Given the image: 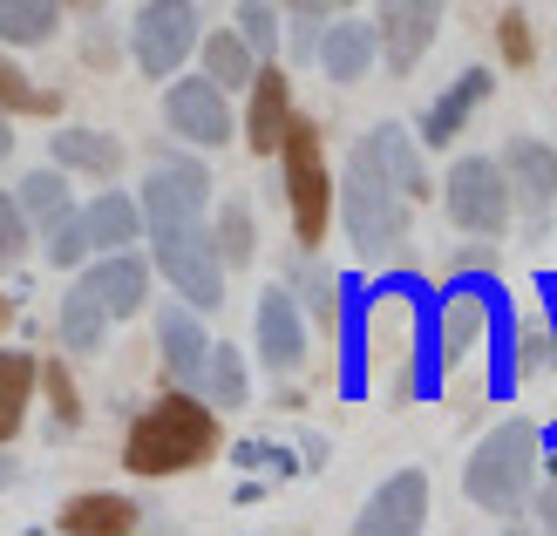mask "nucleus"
<instances>
[{
	"label": "nucleus",
	"instance_id": "nucleus-24",
	"mask_svg": "<svg viewBox=\"0 0 557 536\" xmlns=\"http://www.w3.org/2000/svg\"><path fill=\"white\" fill-rule=\"evenodd\" d=\"M54 333H62V347L69 353H96L102 347V333H109V313H102V299L89 286H75L62 299V320H54Z\"/></svg>",
	"mask_w": 557,
	"mask_h": 536
},
{
	"label": "nucleus",
	"instance_id": "nucleus-45",
	"mask_svg": "<svg viewBox=\"0 0 557 536\" xmlns=\"http://www.w3.org/2000/svg\"><path fill=\"white\" fill-rule=\"evenodd\" d=\"M8 313H14V299H0V320H8Z\"/></svg>",
	"mask_w": 557,
	"mask_h": 536
},
{
	"label": "nucleus",
	"instance_id": "nucleus-21",
	"mask_svg": "<svg viewBox=\"0 0 557 536\" xmlns=\"http://www.w3.org/2000/svg\"><path fill=\"white\" fill-rule=\"evenodd\" d=\"M82 232H89V251H123V245H136V232H144V211H136V197L102 190L96 204L82 211Z\"/></svg>",
	"mask_w": 557,
	"mask_h": 536
},
{
	"label": "nucleus",
	"instance_id": "nucleus-30",
	"mask_svg": "<svg viewBox=\"0 0 557 536\" xmlns=\"http://www.w3.org/2000/svg\"><path fill=\"white\" fill-rule=\"evenodd\" d=\"M211 245H218V259H225V265H252L259 238H252V211H245L238 197H232L225 211H218V232H211Z\"/></svg>",
	"mask_w": 557,
	"mask_h": 536
},
{
	"label": "nucleus",
	"instance_id": "nucleus-5",
	"mask_svg": "<svg viewBox=\"0 0 557 536\" xmlns=\"http://www.w3.org/2000/svg\"><path fill=\"white\" fill-rule=\"evenodd\" d=\"M278 157H286V204H293V232L299 245H320L326 238V204H333V184H326V163H320V129L293 116L286 136H278Z\"/></svg>",
	"mask_w": 557,
	"mask_h": 536
},
{
	"label": "nucleus",
	"instance_id": "nucleus-36",
	"mask_svg": "<svg viewBox=\"0 0 557 536\" xmlns=\"http://www.w3.org/2000/svg\"><path fill=\"white\" fill-rule=\"evenodd\" d=\"M21 251H27V217L14 197H0V265H14Z\"/></svg>",
	"mask_w": 557,
	"mask_h": 536
},
{
	"label": "nucleus",
	"instance_id": "nucleus-31",
	"mask_svg": "<svg viewBox=\"0 0 557 536\" xmlns=\"http://www.w3.org/2000/svg\"><path fill=\"white\" fill-rule=\"evenodd\" d=\"M41 251H48V265H82V259H89V232H82V211H62V217H54V224H41Z\"/></svg>",
	"mask_w": 557,
	"mask_h": 536
},
{
	"label": "nucleus",
	"instance_id": "nucleus-13",
	"mask_svg": "<svg viewBox=\"0 0 557 536\" xmlns=\"http://www.w3.org/2000/svg\"><path fill=\"white\" fill-rule=\"evenodd\" d=\"M368 313H374V286L368 278H341V313H333V326H341V394L347 401L368 394Z\"/></svg>",
	"mask_w": 557,
	"mask_h": 536
},
{
	"label": "nucleus",
	"instance_id": "nucleus-27",
	"mask_svg": "<svg viewBox=\"0 0 557 536\" xmlns=\"http://www.w3.org/2000/svg\"><path fill=\"white\" fill-rule=\"evenodd\" d=\"M198 387H205V401H211V408H245V360H238V347L218 340V347L205 353Z\"/></svg>",
	"mask_w": 557,
	"mask_h": 536
},
{
	"label": "nucleus",
	"instance_id": "nucleus-23",
	"mask_svg": "<svg viewBox=\"0 0 557 536\" xmlns=\"http://www.w3.org/2000/svg\"><path fill=\"white\" fill-rule=\"evenodd\" d=\"M48 150L62 171H89V177H116V163H123V144L102 129H62V136H48Z\"/></svg>",
	"mask_w": 557,
	"mask_h": 536
},
{
	"label": "nucleus",
	"instance_id": "nucleus-18",
	"mask_svg": "<svg viewBox=\"0 0 557 536\" xmlns=\"http://www.w3.org/2000/svg\"><path fill=\"white\" fill-rule=\"evenodd\" d=\"M252 109H245V144H252L259 157H272L278 150V136H286V123H293V89H286V75L278 68H252Z\"/></svg>",
	"mask_w": 557,
	"mask_h": 536
},
{
	"label": "nucleus",
	"instance_id": "nucleus-35",
	"mask_svg": "<svg viewBox=\"0 0 557 536\" xmlns=\"http://www.w3.org/2000/svg\"><path fill=\"white\" fill-rule=\"evenodd\" d=\"M41 387H48V401H54V428H62V435H69V428H82V408H75V381H69V374H62L54 360L41 366Z\"/></svg>",
	"mask_w": 557,
	"mask_h": 536
},
{
	"label": "nucleus",
	"instance_id": "nucleus-17",
	"mask_svg": "<svg viewBox=\"0 0 557 536\" xmlns=\"http://www.w3.org/2000/svg\"><path fill=\"white\" fill-rule=\"evenodd\" d=\"M82 286L102 299L109 320H129V313H144V299H150V272H144V259H129V251H109L102 265L82 272Z\"/></svg>",
	"mask_w": 557,
	"mask_h": 536
},
{
	"label": "nucleus",
	"instance_id": "nucleus-43",
	"mask_svg": "<svg viewBox=\"0 0 557 536\" xmlns=\"http://www.w3.org/2000/svg\"><path fill=\"white\" fill-rule=\"evenodd\" d=\"M8 483H14V462H8V456H0V489H8Z\"/></svg>",
	"mask_w": 557,
	"mask_h": 536
},
{
	"label": "nucleus",
	"instance_id": "nucleus-15",
	"mask_svg": "<svg viewBox=\"0 0 557 536\" xmlns=\"http://www.w3.org/2000/svg\"><path fill=\"white\" fill-rule=\"evenodd\" d=\"M490 89H496V75H490V68H462L449 89H442V96L422 109V144H435V150H442V144H456L462 123L490 102Z\"/></svg>",
	"mask_w": 557,
	"mask_h": 536
},
{
	"label": "nucleus",
	"instance_id": "nucleus-33",
	"mask_svg": "<svg viewBox=\"0 0 557 536\" xmlns=\"http://www.w3.org/2000/svg\"><path fill=\"white\" fill-rule=\"evenodd\" d=\"M0 109H41V116H54V96H41L35 82H27L8 54H0Z\"/></svg>",
	"mask_w": 557,
	"mask_h": 536
},
{
	"label": "nucleus",
	"instance_id": "nucleus-29",
	"mask_svg": "<svg viewBox=\"0 0 557 536\" xmlns=\"http://www.w3.org/2000/svg\"><path fill=\"white\" fill-rule=\"evenodd\" d=\"M14 204H21V217H35V224H54V217H62V211H69V177H62V163L27 177Z\"/></svg>",
	"mask_w": 557,
	"mask_h": 536
},
{
	"label": "nucleus",
	"instance_id": "nucleus-6",
	"mask_svg": "<svg viewBox=\"0 0 557 536\" xmlns=\"http://www.w3.org/2000/svg\"><path fill=\"white\" fill-rule=\"evenodd\" d=\"M442 197H449V217L462 224V232H476V238H496L510 224V211H517L510 177H504V163H496V157H456Z\"/></svg>",
	"mask_w": 557,
	"mask_h": 536
},
{
	"label": "nucleus",
	"instance_id": "nucleus-1",
	"mask_svg": "<svg viewBox=\"0 0 557 536\" xmlns=\"http://www.w3.org/2000/svg\"><path fill=\"white\" fill-rule=\"evenodd\" d=\"M218 448V414L211 401H190V394H163L144 414L129 421V441H123V469L129 475H184L198 469Z\"/></svg>",
	"mask_w": 557,
	"mask_h": 536
},
{
	"label": "nucleus",
	"instance_id": "nucleus-7",
	"mask_svg": "<svg viewBox=\"0 0 557 536\" xmlns=\"http://www.w3.org/2000/svg\"><path fill=\"white\" fill-rule=\"evenodd\" d=\"M129 48H136V68L150 82H171L184 68V54L198 48V8L190 0H144L129 27Z\"/></svg>",
	"mask_w": 557,
	"mask_h": 536
},
{
	"label": "nucleus",
	"instance_id": "nucleus-11",
	"mask_svg": "<svg viewBox=\"0 0 557 536\" xmlns=\"http://www.w3.org/2000/svg\"><path fill=\"white\" fill-rule=\"evenodd\" d=\"M422 523H429V475L422 469L387 475V483L360 502V516H354L360 536H414Z\"/></svg>",
	"mask_w": 557,
	"mask_h": 536
},
{
	"label": "nucleus",
	"instance_id": "nucleus-44",
	"mask_svg": "<svg viewBox=\"0 0 557 536\" xmlns=\"http://www.w3.org/2000/svg\"><path fill=\"white\" fill-rule=\"evenodd\" d=\"M537 435H544V448H557V421H550V428H537Z\"/></svg>",
	"mask_w": 557,
	"mask_h": 536
},
{
	"label": "nucleus",
	"instance_id": "nucleus-38",
	"mask_svg": "<svg viewBox=\"0 0 557 536\" xmlns=\"http://www.w3.org/2000/svg\"><path fill=\"white\" fill-rule=\"evenodd\" d=\"M238 469H278L286 475L293 462H286V448H272V441H238Z\"/></svg>",
	"mask_w": 557,
	"mask_h": 536
},
{
	"label": "nucleus",
	"instance_id": "nucleus-40",
	"mask_svg": "<svg viewBox=\"0 0 557 536\" xmlns=\"http://www.w3.org/2000/svg\"><path fill=\"white\" fill-rule=\"evenodd\" d=\"M537 523H544V529H557V462H550V489L537 496Z\"/></svg>",
	"mask_w": 557,
	"mask_h": 536
},
{
	"label": "nucleus",
	"instance_id": "nucleus-10",
	"mask_svg": "<svg viewBox=\"0 0 557 536\" xmlns=\"http://www.w3.org/2000/svg\"><path fill=\"white\" fill-rule=\"evenodd\" d=\"M163 116H171V129L184 136V144H232V102L225 89H218L211 75H190V82H171V96H163Z\"/></svg>",
	"mask_w": 557,
	"mask_h": 536
},
{
	"label": "nucleus",
	"instance_id": "nucleus-12",
	"mask_svg": "<svg viewBox=\"0 0 557 536\" xmlns=\"http://www.w3.org/2000/svg\"><path fill=\"white\" fill-rule=\"evenodd\" d=\"M496 163H504L510 197H517L523 211H531V224H544V217L557 211V150L537 144V136H510Z\"/></svg>",
	"mask_w": 557,
	"mask_h": 536
},
{
	"label": "nucleus",
	"instance_id": "nucleus-32",
	"mask_svg": "<svg viewBox=\"0 0 557 536\" xmlns=\"http://www.w3.org/2000/svg\"><path fill=\"white\" fill-rule=\"evenodd\" d=\"M238 35H245V48H252L259 62H272V48H278V14H272V0H238Z\"/></svg>",
	"mask_w": 557,
	"mask_h": 536
},
{
	"label": "nucleus",
	"instance_id": "nucleus-4",
	"mask_svg": "<svg viewBox=\"0 0 557 536\" xmlns=\"http://www.w3.org/2000/svg\"><path fill=\"white\" fill-rule=\"evenodd\" d=\"M150 238H157V265L177 286V299L198 306V313H218V306H225V259H218L205 217L198 224H163Z\"/></svg>",
	"mask_w": 557,
	"mask_h": 536
},
{
	"label": "nucleus",
	"instance_id": "nucleus-2",
	"mask_svg": "<svg viewBox=\"0 0 557 536\" xmlns=\"http://www.w3.org/2000/svg\"><path fill=\"white\" fill-rule=\"evenodd\" d=\"M544 462V435L531 421H504L476 441V456L462 462V496L490 516H523L531 510V483Z\"/></svg>",
	"mask_w": 557,
	"mask_h": 536
},
{
	"label": "nucleus",
	"instance_id": "nucleus-20",
	"mask_svg": "<svg viewBox=\"0 0 557 536\" xmlns=\"http://www.w3.org/2000/svg\"><path fill=\"white\" fill-rule=\"evenodd\" d=\"M368 150L381 157V171L395 177V190L408 197V204H422V197H429V171H422V144H414V136H408L401 123H374V129H368Z\"/></svg>",
	"mask_w": 557,
	"mask_h": 536
},
{
	"label": "nucleus",
	"instance_id": "nucleus-41",
	"mask_svg": "<svg viewBox=\"0 0 557 536\" xmlns=\"http://www.w3.org/2000/svg\"><path fill=\"white\" fill-rule=\"evenodd\" d=\"M286 8H299V14H333V8H354V0H286Z\"/></svg>",
	"mask_w": 557,
	"mask_h": 536
},
{
	"label": "nucleus",
	"instance_id": "nucleus-34",
	"mask_svg": "<svg viewBox=\"0 0 557 536\" xmlns=\"http://www.w3.org/2000/svg\"><path fill=\"white\" fill-rule=\"evenodd\" d=\"M299 292H306V313H313L320 326H333V313H341V278H326L313 265H299Z\"/></svg>",
	"mask_w": 557,
	"mask_h": 536
},
{
	"label": "nucleus",
	"instance_id": "nucleus-9",
	"mask_svg": "<svg viewBox=\"0 0 557 536\" xmlns=\"http://www.w3.org/2000/svg\"><path fill=\"white\" fill-rule=\"evenodd\" d=\"M442 8H449V0H381L374 35H381V54H387V68H395V75H408V68L435 48Z\"/></svg>",
	"mask_w": 557,
	"mask_h": 536
},
{
	"label": "nucleus",
	"instance_id": "nucleus-19",
	"mask_svg": "<svg viewBox=\"0 0 557 536\" xmlns=\"http://www.w3.org/2000/svg\"><path fill=\"white\" fill-rule=\"evenodd\" d=\"M374 54H381V35L368 21H333V27H320L313 62L326 68V82H360L374 68Z\"/></svg>",
	"mask_w": 557,
	"mask_h": 536
},
{
	"label": "nucleus",
	"instance_id": "nucleus-26",
	"mask_svg": "<svg viewBox=\"0 0 557 536\" xmlns=\"http://www.w3.org/2000/svg\"><path fill=\"white\" fill-rule=\"evenodd\" d=\"M54 21H62V0H0V41H14V48L48 41Z\"/></svg>",
	"mask_w": 557,
	"mask_h": 536
},
{
	"label": "nucleus",
	"instance_id": "nucleus-25",
	"mask_svg": "<svg viewBox=\"0 0 557 536\" xmlns=\"http://www.w3.org/2000/svg\"><path fill=\"white\" fill-rule=\"evenodd\" d=\"M252 68H259V54L245 48L238 27H218V35H205V75H211L225 96L245 89V82H252Z\"/></svg>",
	"mask_w": 557,
	"mask_h": 536
},
{
	"label": "nucleus",
	"instance_id": "nucleus-22",
	"mask_svg": "<svg viewBox=\"0 0 557 536\" xmlns=\"http://www.w3.org/2000/svg\"><path fill=\"white\" fill-rule=\"evenodd\" d=\"M144 523V510H136L129 496H75L69 510H62V529L69 536H123Z\"/></svg>",
	"mask_w": 557,
	"mask_h": 536
},
{
	"label": "nucleus",
	"instance_id": "nucleus-28",
	"mask_svg": "<svg viewBox=\"0 0 557 536\" xmlns=\"http://www.w3.org/2000/svg\"><path fill=\"white\" fill-rule=\"evenodd\" d=\"M27 387H35V360H27V353H0V441L21 428Z\"/></svg>",
	"mask_w": 557,
	"mask_h": 536
},
{
	"label": "nucleus",
	"instance_id": "nucleus-42",
	"mask_svg": "<svg viewBox=\"0 0 557 536\" xmlns=\"http://www.w3.org/2000/svg\"><path fill=\"white\" fill-rule=\"evenodd\" d=\"M14 157V129H8V109H0V163Z\"/></svg>",
	"mask_w": 557,
	"mask_h": 536
},
{
	"label": "nucleus",
	"instance_id": "nucleus-39",
	"mask_svg": "<svg viewBox=\"0 0 557 536\" xmlns=\"http://www.w3.org/2000/svg\"><path fill=\"white\" fill-rule=\"evenodd\" d=\"M313 48H320V14H299V21H293V54H306V62H313Z\"/></svg>",
	"mask_w": 557,
	"mask_h": 536
},
{
	"label": "nucleus",
	"instance_id": "nucleus-3",
	"mask_svg": "<svg viewBox=\"0 0 557 536\" xmlns=\"http://www.w3.org/2000/svg\"><path fill=\"white\" fill-rule=\"evenodd\" d=\"M341 224H347V238L368 251V259H395V251L408 245V197L395 190V177L381 171L368 136L354 144L347 177H341Z\"/></svg>",
	"mask_w": 557,
	"mask_h": 536
},
{
	"label": "nucleus",
	"instance_id": "nucleus-8",
	"mask_svg": "<svg viewBox=\"0 0 557 536\" xmlns=\"http://www.w3.org/2000/svg\"><path fill=\"white\" fill-rule=\"evenodd\" d=\"M211 204V177H205V163H190V157H163L150 163V177H144V224L150 232H163V224H198Z\"/></svg>",
	"mask_w": 557,
	"mask_h": 536
},
{
	"label": "nucleus",
	"instance_id": "nucleus-14",
	"mask_svg": "<svg viewBox=\"0 0 557 536\" xmlns=\"http://www.w3.org/2000/svg\"><path fill=\"white\" fill-rule=\"evenodd\" d=\"M259 360L272 366V374H293V366L306 360V320H299V299L286 286H265L259 292Z\"/></svg>",
	"mask_w": 557,
	"mask_h": 536
},
{
	"label": "nucleus",
	"instance_id": "nucleus-16",
	"mask_svg": "<svg viewBox=\"0 0 557 536\" xmlns=\"http://www.w3.org/2000/svg\"><path fill=\"white\" fill-rule=\"evenodd\" d=\"M157 353H163V366H171V381L198 387L205 353H211L205 326H198V306H163V313H157Z\"/></svg>",
	"mask_w": 557,
	"mask_h": 536
},
{
	"label": "nucleus",
	"instance_id": "nucleus-37",
	"mask_svg": "<svg viewBox=\"0 0 557 536\" xmlns=\"http://www.w3.org/2000/svg\"><path fill=\"white\" fill-rule=\"evenodd\" d=\"M496 27H504V54H510V62L523 68V62H531V54H537V41H531V21H523V14H504Z\"/></svg>",
	"mask_w": 557,
	"mask_h": 536
}]
</instances>
